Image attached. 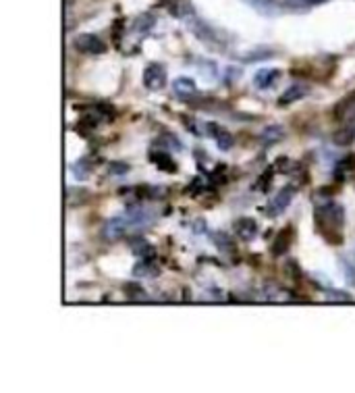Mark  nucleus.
Returning <instances> with one entry per match:
<instances>
[{
  "label": "nucleus",
  "mask_w": 355,
  "mask_h": 393,
  "mask_svg": "<svg viewBox=\"0 0 355 393\" xmlns=\"http://www.w3.org/2000/svg\"><path fill=\"white\" fill-rule=\"evenodd\" d=\"M127 171H129V165H123V163L110 165V173H112V175H125Z\"/></svg>",
  "instance_id": "21"
},
{
  "label": "nucleus",
  "mask_w": 355,
  "mask_h": 393,
  "mask_svg": "<svg viewBox=\"0 0 355 393\" xmlns=\"http://www.w3.org/2000/svg\"><path fill=\"white\" fill-rule=\"evenodd\" d=\"M73 4V0H65V6H71Z\"/></svg>",
  "instance_id": "22"
},
{
  "label": "nucleus",
  "mask_w": 355,
  "mask_h": 393,
  "mask_svg": "<svg viewBox=\"0 0 355 393\" xmlns=\"http://www.w3.org/2000/svg\"><path fill=\"white\" fill-rule=\"evenodd\" d=\"M355 140V123H343L335 134H332V142L337 146H349Z\"/></svg>",
  "instance_id": "13"
},
{
  "label": "nucleus",
  "mask_w": 355,
  "mask_h": 393,
  "mask_svg": "<svg viewBox=\"0 0 355 393\" xmlns=\"http://www.w3.org/2000/svg\"><path fill=\"white\" fill-rule=\"evenodd\" d=\"M326 300H332V302H354V298L349 293H341L337 289L332 291H326Z\"/></svg>",
  "instance_id": "19"
},
{
  "label": "nucleus",
  "mask_w": 355,
  "mask_h": 393,
  "mask_svg": "<svg viewBox=\"0 0 355 393\" xmlns=\"http://www.w3.org/2000/svg\"><path fill=\"white\" fill-rule=\"evenodd\" d=\"M291 237H293V229L287 227L284 231H281V233L277 235V240H275V244H272V254H275V256H283L284 252L289 250V246H291Z\"/></svg>",
  "instance_id": "15"
},
{
  "label": "nucleus",
  "mask_w": 355,
  "mask_h": 393,
  "mask_svg": "<svg viewBox=\"0 0 355 393\" xmlns=\"http://www.w3.org/2000/svg\"><path fill=\"white\" fill-rule=\"evenodd\" d=\"M316 231L328 244H343V229H345V211L337 202H324L314 211Z\"/></svg>",
  "instance_id": "2"
},
{
  "label": "nucleus",
  "mask_w": 355,
  "mask_h": 393,
  "mask_svg": "<svg viewBox=\"0 0 355 393\" xmlns=\"http://www.w3.org/2000/svg\"><path fill=\"white\" fill-rule=\"evenodd\" d=\"M75 48L83 54H102L107 50V44L94 34H81L75 40Z\"/></svg>",
  "instance_id": "6"
},
{
  "label": "nucleus",
  "mask_w": 355,
  "mask_h": 393,
  "mask_svg": "<svg viewBox=\"0 0 355 393\" xmlns=\"http://www.w3.org/2000/svg\"><path fill=\"white\" fill-rule=\"evenodd\" d=\"M349 171H355V154L351 156H345L339 165H337V177L343 179Z\"/></svg>",
  "instance_id": "17"
},
{
  "label": "nucleus",
  "mask_w": 355,
  "mask_h": 393,
  "mask_svg": "<svg viewBox=\"0 0 355 393\" xmlns=\"http://www.w3.org/2000/svg\"><path fill=\"white\" fill-rule=\"evenodd\" d=\"M308 94H310V88H308V86L295 83V86H291V88L284 90L283 96L279 98V105H281V107H289V105H293V102H297V100H303Z\"/></svg>",
  "instance_id": "7"
},
{
  "label": "nucleus",
  "mask_w": 355,
  "mask_h": 393,
  "mask_svg": "<svg viewBox=\"0 0 355 393\" xmlns=\"http://www.w3.org/2000/svg\"><path fill=\"white\" fill-rule=\"evenodd\" d=\"M133 273L138 275V277H156L158 275V269H154V266H150V262L145 260V262H138L136 264V269H133Z\"/></svg>",
  "instance_id": "18"
},
{
  "label": "nucleus",
  "mask_w": 355,
  "mask_h": 393,
  "mask_svg": "<svg viewBox=\"0 0 355 393\" xmlns=\"http://www.w3.org/2000/svg\"><path fill=\"white\" fill-rule=\"evenodd\" d=\"M156 218H158V215L152 209L136 206V209H129L123 215L112 216L110 221H107V225L102 227V235L108 242H116V240H121L129 233H138L145 227L154 225Z\"/></svg>",
  "instance_id": "1"
},
{
  "label": "nucleus",
  "mask_w": 355,
  "mask_h": 393,
  "mask_svg": "<svg viewBox=\"0 0 355 393\" xmlns=\"http://www.w3.org/2000/svg\"><path fill=\"white\" fill-rule=\"evenodd\" d=\"M208 131L214 136L216 146H218L220 150H229V148L233 146V136H231L227 129H222V127H218V125L210 123V125H208Z\"/></svg>",
  "instance_id": "14"
},
{
  "label": "nucleus",
  "mask_w": 355,
  "mask_h": 393,
  "mask_svg": "<svg viewBox=\"0 0 355 393\" xmlns=\"http://www.w3.org/2000/svg\"><path fill=\"white\" fill-rule=\"evenodd\" d=\"M233 231H235V235L239 237V240H253L255 235H258V223L253 221V218H248V216H243V218H239L237 223H235V227H233Z\"/></svg>",
  "instance_id": "8"
},
{
  "label": "nucleus",
  "mask_w": 355,
  "mask_h": 393,
  "mask_svg": "<svg viewBox=\"0 0 355 393\" xmlns=\"http://www.w3.org/2000/svg\"><path fill=\"white\" fill-rule=\"evenodd\" d=\"M173 92L177 94L179 98L187 100V98H193V96L198 94V86H195V81L189 79V77H177V79L173 81Z\"/></svg>",
  "instance_id": "9"
},
{
  "label": "nucleus",
  "mask_w": 355,
  "mask_h": 393,
  "mask_svg": "<svg viewBox=\"0 0 355 393\" xmlns=\"http://www.w3.org/2000/svg\"><path fill=\"white\" fill-rule=\"evenodd\" d=\"M253 11L266 17H275L281 13V2L279 0H246Z\"/></svg>",
  "instance_id": "10"
},
{
  "label": "nucleus",
  "mask_w": 355,
  "mask_h": 393,
  "mask_svg": "<svg viewBox=\"0 0 355 393\" xmlns=\"http://www.w3.org/2000/svg\"><path fill=\"white\" fill-rule=\"evenodd\" d=\"M164 83H167V71H164L162 65L152 63V65L145 67V71H143V86H145L148 90L158 92V90L164 88Z\"/></svg>",
  "instance_id": "4"
},
{
  "label": "nucleus",
  "mask_w": 355,
  "mask_h": 393,
  "mask_svg": "<svg viewBox=\"0 0 355 393\" xmlns=\"http://www.w3.org/2000/svg\"><path fill=\"white\" fill-rule=\"evenodd\" d=\"M293 196H295V187L293 185H287L283 187L270 202H268V206L264 209V215L268 216H279L283 215L284 211L289 209V204H291V200H293Z\"/></svg>",
  "instance_id": "3"
},
{
  "label": "nucleus",
  "mask_w": 355,
  "mask_h": 393,
  "mask_svg": "<svg viewBox=\"0 0 355 393\" xmlns=\"http://www.w3.org/2000/svg\"><path fill=\"white\" fill-rule=\"evenodd\" d=\"M73 171H75V177L77 179H85L90 175V167H88V163H83V160L75 163V165H73Z\"/></svg>",
  "instance_id": "20"
},
{
  "label": "nucleus",
  "mask_w": 355,
  "mask_h": 393,
  "mask_svg": "<svg viewBox=\"0 0 355 393\" xmlns=\"http://www.w3.org/2000/svg\"><path fill=\"white\" fill-rule=\"evenodd\" d=\"M279 77H281L279 69H260L253 75V86L260 90H266V88H272Z\"/></svg>",
  "instance_id": "11"
},
{
  "label": "nucleus",
  "mask_w": 355,
  "mask_h": 393,
  "mask_svg": "<svg viewBox=\"0 0 355 393\" xmlns=\"http://www.w3.org/2000/svg\"><path fill=\"white\" fill-rule=\"evenodd\" d=\"M283 136H284V129L281 127V125H266V129L260 134V142H262V146L270 148V146L281 142Z\"/></svg>",
  "instance_id": "12"
},
{
  "label": "nucleus",
  "mask_w": 355,
  "mask_h": 393,
  "mask_svg": "<svg viewBox=\"0 0 355 393\" xmlns=\"http://www.w3.org/2000/svg\"><path fill=\"white\" fill-rule=\"evenodd\" d=\"M335 121L343 123H355V92H351L349 96H345L343 100L337 102V107L332 110Z\"/></svg>",
  "instance_id": "5"
},
{
  "label": "nucleus",
  "mask_w": 355,
  "mask_h": 393,
  "mask_svg": "<svg viewBox=\"0 0 355 393\" xmlns=\"http://www.w3.org/2000/svg\"><path fill=\"white\" fill-rule=\"evenodd\" d=\"M150 160L158 167V169H162V171H169V173H175L177 171V165H175V160L169 156V154H164V152H154V154H150Z\"/></svg>",
  "instance_id": "16"
}]
</instances>
